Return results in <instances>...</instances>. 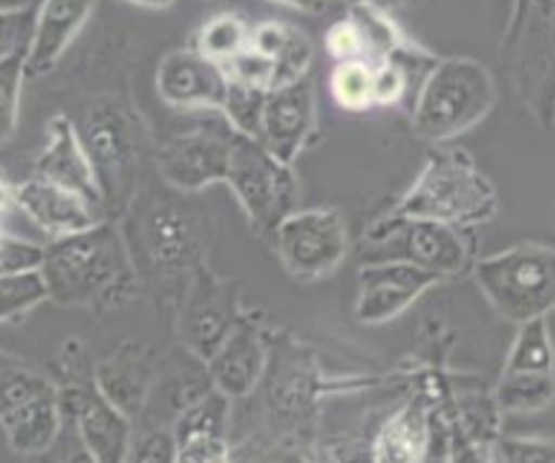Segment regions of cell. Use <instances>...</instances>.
<instances>
[{
	"label": "cell",
	"instance_id": "cell-1",
	"mask_svg": "<svg viewBox=\"0 0 555 463\" xmlns=\"http://www.w3.org/2000/svg\"><path fill=\"white\" fill-rule=\"evenodd\" d=\"M41 276L56 303H111L131 287V248L118 228L101 223L44 246Z\"/></svg>",
	"mask_w": 555,
	"mask_h": 463
},
{
	"label": "cell",
	"instance_id": "cell-2",
	"mask_svg": "<svg viewBox=\"0 0 555 463\" xmlns=\"http://www.w3.org/2000/svg\"><path fill=\"white\" fill-rule=\"evenodd\" d=\"M496 210L500 197L494 184L476 167L474 156L464 149H436L391 216L433 220L466 231L494 220Z\"/></svg>",
	"mask_w": 555,
	"mask_h": 463
},
{
	"label": "cell",
	"instance_id": "cell-3",
	"mask_svg": "<svg viewBox=\"0 0 555 463\" xmlns=\"http://www.w3.org/2000/svg\"><path fill=\"white\" fill-rule=\"evenodd\" d=\"M500 67L512 95L540 128L555 126V3L519 0L500 39Z\"/></svg>",
	"mask_w": 555,
	"mask_h": 463
},
{
	"label": "cell",
	"instance_id": "cell-4",
	"mask_svg": "<svg viewBox=\"0 0 555 463\" xmlns=\"http://www.w3.org/2000/svg\"><path fill=\"white\" fill-rule=\"evenodd\" d=\"M496 105V82L479 60H438L412 101V128L417 137L446 144L479 126Z\"/></svg>",
	"mask_w": 555,
	"mask_h": 463
},
{
	"label": "cell",
	"instance_id": "cell-5",
	"mask_svg": "<svg viewBox=\"0 0 555 463\" xmlns=\"http://www.w3.org/2000/svg\"><path fill=\"white\" fill-rule=\"evenodd\" d=\"M476 284L496 316L515 325L547 318L555 310V248L517 244L481 256L472 269Z\"/></svg>",
	"mask_w": 555,
	"mask_h": 463
},
{
	"label": "cell",
	"instance_id": "cell-6",
	"mask_svg": "<svg viewBox=\"0 0 555 463\" xmlns=\"http://www.w3.org/2000/svg\"><path fill=\"white\" fill-rule=\"evenodd\" d=\"M361 263H410L440 280L474 269V244L464 231L433 220L389 216L366 228L359 244Z\"/></svg>",
	"mask_w": 555,
	"mask_h": 463
},
{
	"label": "cell",
	"instance_id": "cell-7",
	"mask_svg": "<svg viewBox=\"0 0 555 463\" xmlns=\"http://www.w3.org/2000/svg\"><path fill=\"white\" fill-rule=\"evenodd\" d=\"M85 154L95 172L103 208L124 210L137 190L141 167V137L139 126L124 105L103 101L92 103L75 124Z\"/></svg>",
	"mask_w": 555,
	"mask_h": 463
},
{
	"label": "cell",
	"instance_id": "cell-8",
	"mask_svg": "<svg viewBox=\"0 0 555 463\" xmlns=\"http://www.w3.org/2000/svg\"><path fill=\"white\" fill-rule=\"evenodd\" d=\"M225 184L259 231L272 233L295 213L297 180L289 164L276 159L261 141L236 133Z\"/></svg>",
	"mask_w": 555,
	"mask_h": 463
},
{
	"label": "cell",
	"instance_id": "cell-9",
	"mask_svg": "<svg viewBox=\"0 0 555 463\" xmlns=\"http://www.w3.org/2000/svg\"><path fill=\"white\" fill-rule=\"evenodd\" d=\"M284 269L300 282H315L336 272L348 254V228L338 210H295L274 231Z\"/></svg>",
	"mask_w": 555,
	"mask_h": 463
},
{
	"label": "cell",
	"instance_id": "cell-10",
	"mask_svg": "<svg viewBox=\"0 0 555 463\" xmlns=\"http://www.w3.org/2000/svg\"><path fill=\"white\" fill-rule=\"evenodd\" d=\"M233 139H236V131L225 118L201 124L192 131L167 139L156 149V167L167 184L184 192H197L208 184L225 182Z\"/></svg>",
	"mask_w": 555,
	"mask_h": 463
},
{
	"label": "cell",
	"instance_id": "cell-11",
	"mask_svg": "<svg viewBox=\"0 0 555 463\" xmlns=\"http://www.w3.org/2000/svg\"><path fill=\"white\" fill-rule=\"evenodd\" d=\"M436 284H443L438 274L410 263H361L353 316L366 325L389 323Z\"/></svg>",
	"mask_w": 555,
	"mask_h": 463
},
{
	"label": "cell",
	"instance_id": "cell-12",
	"mask_svg": "<svg viewBox=\"0 0 555 463\" xmlns=\"http://www.w3.org/2000/svg\"><path fill=\"white\" fill-rule=\"evenodd\" d=\"M60 402L64 417L75 420V430L80 443L95 463H126L128 448H131V420L101 395L95 384L90 387L67 389Z\"/></svg>",
	"mask_w": 555,
	"mask_h": 463
},
{
	"label": "cell",
	"instance_id": "cell-13",
	"mask_svg": "<svg viewBox=\"0 0 555 463\" xmlns=\"http://www.w3.org/2000/svg\"><path fill=\"white\" fill-rule=\"evenodd\" d=\"M156 90L162 101L175 108L223 111L228 75L197 49H175L159 62Z\"/></svg>",
	"mask_w": 555,
	"mask_h": 463
},
{
	"label": "cell",
	"instance_id": "cell-14",
	"mask_svg": "<svg viewBox=\"0 0 555 463\" xmlns=\"http://www.w3.org/2000/svg\"><path fill=\"white\" fill-rule=\"evenodd\" d=\"M312 126H315V88L312 77H305L300 82L269 92L259 141L276 159L292 164L308 146Z\"/></svg>",
	"mask_w": 555,
	"mask_h": 463
},
{
	"label": "cell",
	"instance_id": "cell-15",
	"mask_svg": "<svg viewBox=\"0 0 555 463\" xmlns=\"http://www.w3.org/2000/svg\"><path fill=\"white\" fill-rule=\"evenodd\" d=\"M13 205H18L34 223L52 233L54 239L75 236L105 223V210L82 201L60 184L31 177L13 188Z\"/></svg>",
	"mask_w": 555,
	"mask_h": 463
},
{
	"label": "cell",
	"instance_id": "cell-16",
	"mask_svg": "<svg viewBox=\"0 0 555 463\" xmlns=\"http://www.w3.org/2000/svg\"><path fill=\"white\" fill-rule=\"evenodd\" d=\"M41 180L60 184V188L75 192L82 201H88L95 208H103L101 190H98L95 172L85 154L82 141L77 137V128L69 118H52L47 131V144L41 149L37 159V175Z\"/></svg>",
	"mask_w": 555,
	"mask_h": 463
},
{
	"label": "cell",
	"instance_id": "cell-17",
	"mask_svg": "<svg viewBox=\"0 0 555 463\" xmlns=\"http://www.w3.org/2000/svg\"><path fill=\"white\" fill-rule=\"evenodd\" d=\"M236 297L223 282H212L210 276H201L192 290L188 308L182 318V336L190 351L210 361L231 331L236 327Z\"/></svg>",
	"mask_w": 555,
	"mask_h": 463
},
{
	"label": "cell",
	"instance_id": "cell-18",
	"mask_svg": "<svg viewBox=\"0 0 555 463\" xmlns=\"http://www.w3.org/2000/svg\"><path fill=\"white\" fill-rule=\"evenodd\" d=\"M133 246H141L144 259L156 272H175L192 259L197 248V236L192 220L175 205L159 203L144 213L137 223Z\"/></svg>",
	"mask_w": 555,
	"mask_h": 463
},
{
	"label": "cell",
	"instance_id": "cell-19",
	"mask_svg": "<svg viewBox=\"0 0 555 463\" xmlns=\"http://www.w3.org/2000/svg\"><path fill=\"white\" fill-rule=\"evenodd\" d=\"M267 369V348L261 333L248 323H236L225 344L208 361V376L212 389L228 400L244 397L259 384Z\"/></svg>",
	"mask_w": 555,
	"mask_h": 463
},
{
	"label": "cell",
	"instance_id": "cell-20",
	"mask_svg": "<svg viewBox=\"0 0 555 463\" xmlns=\"http://www.w3.org/2000/svg\"><path fill=\"white\" fill-rule=\"evenodd\" d=\"M433 448V408L415 395L384 423L372 440L374 463H428Z\"/></svg>",
	"mask_w": 555,
	"mask_h": 463
},
{
	"label": "cell",
	"instance_id": "cell-21",
	"mask_svg": "<svg viewBox=\"0 0 555 463\" xmlns=\"http://www.w3.org/2000/svg\"><path fill=\"white\" fill-rule=\"evenodd\" d=\"M90 3H69V0H54V3L41 5L26 54V80L52 73L62 54L67 52L69 41L90 18Z\"/></svg>",
	"mask_w": 555,
	"mask_h": 463
},
{
	"label": "cell",
	"instance_id": "cell-22",
	"mask_svg": "<svg viewBox=\"0 0 555 463\" xmlns=\"http://www.w3.org/2000/svg\"><path fill=\"white\" fill-rule=\"evenodd\" d=\"M62 402L60 389L44 397L21 404V408L0 415V427L11 448L24 455H44L62 433Z\"/></svg>",
	"mask_w": 555,
	"mask_h": 463
},
{
	"label": "cell",
	"instance_id": "cell-23",
	"mask_svg": "<svg viewBox=\"0 0 555 463\" xmlns=\"http://www.w3.org/2000/svg\"><path fill=\"white\" fill-rule=\"evenodd\" d=\"M251 49L264 54L274 62V88H287L310 77L312 64V44L300 28L280 24V21H267L251 31Z\"/></svg>",
	"mask_w": 555,
	"mask_h": 463
},
{
	"label": "cell",
	"instance_id": "cell-24",
	"mask_svg": "<svg viewBox=\"0 0 555 463\" xmlns=\"http://www.w3.org/2000/svg\"><path fill=\"white\" fill-rule=\"evenodd\" d=\"M492 395L502 415H538L555 402V372L502 369Z\"/></svg>",
	"mask_w": 555,
	"mask_h": 463
},
{
	"label": "cell",
	"instance_id": "cell-25",
	"mask_svg": "<svg viewBox=\"0 0 555 463\" xmlns=\"http://www.w3.org/2000/svg\"><path fill=\"white\" fill-rule=\"evenodd\" d=\"M492 443L468 436L446 402L433 408V451L440 453L443 463H494Z\"/></svg>",
	"mask_w": 555,
	"mask_h": 463
},
{
	"label": "cell",
	"instance_id": "cell-26",
	"mask_svg": "<svg viewBox=\"0 0 555 463\" xmlns=\"http://www.w3.org/2000/svg\"><path fill=\"white\" fill-rule=\"evenodd\" d=\"M101 395L108 400L113 408L124 412L131 420L144 410L149 382L144 369L137 361H111L101 369V380L95 384Z\"/></svg>",
	"mask_w": 555,
	"mask_h": 463
},
{
	"label": "cell",
	"instance_id": "cell-27",
	"mask_svg": "<svg viewBox=\"0 0 555 463\" xmlns=\"http://www.w3.org/2000/svg\"><path fill=\"white\" fill-rule=\"evenodd\" d=\"M248 49H251V28L236 13H220L197 34V52L220 67H225L228 62H233Z\"/></svg>",
	"mask_w": 555,
	"mask_h": 463
},
{
	"label": "cell",
	"instance_id": "cell-28",
	"mask_svg": "<svg viewBox=\"0 0 555 463\" xmlns=\"http://www.w3.org/2000/svg\"><path fill=\"white\" fill-rule=\"evenodd\" d=\"M507 372H555V346L547 318L530 320L517 327L504 366Z\"/></svg>",
	"mask_w": 555,
	"mask_h": 463
},
{
	"label": "cell",
	"instance_id": "cell-29",
	"mask_svg": "<svg viewBox=\"0 0 555 463\" xmlns=\"http://www.w3.org/2000/svg\"><path fill=\"white\" fill-rule=\"evenodd\" d=\"M228 397L220 395L218 389H208L195 402H190L175 423V438H190V436H225L228 423Z\"/></svg>",
	"mask_w": 555,
	"mask_h": 463
},
{
	"label": "cell",
	"instance_id": "cell-30",
	"mask_svg": "<svg viewBox=\"0 0 555 463\" xmlns=\"http://www.w3.org/2000/svg\"><path fill=\"white\" fill-rule=\"evenodd\" d=\"M331 95L340 108H374V67L369 62H338L331 73Z\"/></svg>",
	"mask_w": 555,
	"mask_h": 463
},
{
	"label": "cell",
	"instance_id": "cell-31",
	"mask_svg": "<svg viewBox=\"0 0 555 463\" xmlns=\"http://www.w3.org/2000/svg\"><path fill=\"white\" fill-rule=\"evenodd\" d=\"M269 90L254 88V85L228 80V92L223 103V118L231 124V128L241 137L259 141L261 131V116H264Z\"/></svg>",
	"mask_w": 555,
	"mask_h": 463
},
{
	"label": "cell",
	"instance_id": "cell-32",
	"mask_svg": "<svg viewBox=\"0 0 555 463\" xmlns=\"http://www.w3.org/2000/svg\"><path fill=\"white\" fill-rule=\"evenodd\" d=\"M26 54L28 49H18L9 56H0V146L16 131L21 88L26 80Z\"/></svg>",
	"mask_w": 555,
	"mask_h": 463
},
{
	"label": "cell",
	"instance_id": "cell-33",
	"mask_svg": "<svg viewBox=\"0 0 555 463\" xmlns=\"http://www.w3.org/2000/svg\"><path fill=\"white\" fill-rule=\"evenodd\" d=\"M49 297L47 282L41 276V269L34 272H13L0 274V323L21 312L37 308Z\"/></svg>",
	"mask_w": 555,
	"mask_h": 463
},
{
	"label": "cell",
	"instance_id": "cell-34",
	"mask_svg": "<svg viewBox=\"0 0 555 463\" xmlns=\"http://www.w3.org/2000/svg\"><path fill=\"white\" fill-rule=\"evenodd\" d=\"M49 391L56 389L44 376L26 366H18V363L0 359V415L37 400V397H44Z\"/></svg>",
	"mask_w": 555,
	"mask_h": 463
},
{
	"label": "cell",
	"instance_id": "cell-35",
	"mask_svg": "<svg viewBox=\"0 0 555 463\" xmlns=\"http://www.w3.org/2000/svg\"><path fill=\"white\" fill-rule=\"evenodd\" d=\"M41 5H0V56L28 49Z\"/></svg>",
	"mask_w": 555,
	"mask_h": 463
},
{
	"label": "cell",
	"instance_id": "cell-36",
	"mask_svg": "<svg viewBox=\"0 0 555 463\" xmlns=\"http://www.w3.org/2000/svg\"><path fill=\"white\" fill-rule=\"evenodd\" d=\"M494 463H555V440L545 436H500Z\"/></svg>",
	"mask_w": 555,
	"mask_h": 463
},
{
	"label": "cell",
	"instance_id": "cell-37",
	"mask_svg": "<svg viewBox=\"0 0 555 463\" xmlns=\"http://www.w3.org/2000/svg\"><path fill=\"white\" fill-rule=\"evenodd\" d=\"M126 463H177V438L172 430L156 427L131 440Z\"/></svg>",
	"mask_w": 555,
	"mask_h": 463
},
{
	"label": "cell",
	"instance_id": "cell-38",
	"mask_svg": "<svg viewBox=\"0 0 555 463\" xmlns=\"http://www.w3.org/2000/svg\"><path fill=\"white\" fill-rule=\"evenodd\" d=\"M325 49L333 60L338 62H366V49L364 39H361V31L356 28L351 18H340L336 24H331L328 31H325Z\"/></svg>",
	"mask_w": 555,
	"mask_h": 463
},
{
	"label": "cell",
	"instance_id": "cell-39",
	"mask_svg": "<svg viewBox=\"0 0 555 463\" xmlns=\"http://www.w3.org/2000/svg\"><path fill=\"white\" fill-rule=\"evenodd\" d=\"M177 463H231L225 436H190L177 440Z\"/></svg>",
	"mask_w": 555,
	"mask_h": 463
},
{
	"label": "cell",
	"instance_id": "cell-40",
	"mask_svg": "<svg viewBox=\"0 0 555 463\" xmlns=\"http://www.w3.org/2000/svg\"><path fill=\"white\" fill-rule=\"evenodd\" d=\"M62 463H95V459L88 453V448H85L80 443V438H77V443L73 446V451L67 453V459H64Z\"/></svg>",
	"mask_w": 555,
	"mask_h": 463
},
{
	"label": "cell",
	"instance_id": "cell-41",
	"mask_svg": "<svg viewBox=\"0 0 555 463\" xmlns=\"http://www.w3.org/2000/svg\"><path fill=\"white\" fill-rule=\"evenodd\" d=\"M13 203V188L9 182L0 180V210H5Z\"/></svg>",
	"mask_w": 555,
	"mask_h": 463
},
{
	"label": "cell",
	"instance_id": "cell-42",
	"mask_svg": "<svg viewBox=\"0 0 555 463\" xmlns=\"http://www.w3.org/2000/svg\"><path fill=\"white\" fill-rule=\"evenodd\" d=\"M312 463H328V461H312Z\"/></svg>",
	"mask_w": 555,
	"mask_h": 463
}]
</instances>
